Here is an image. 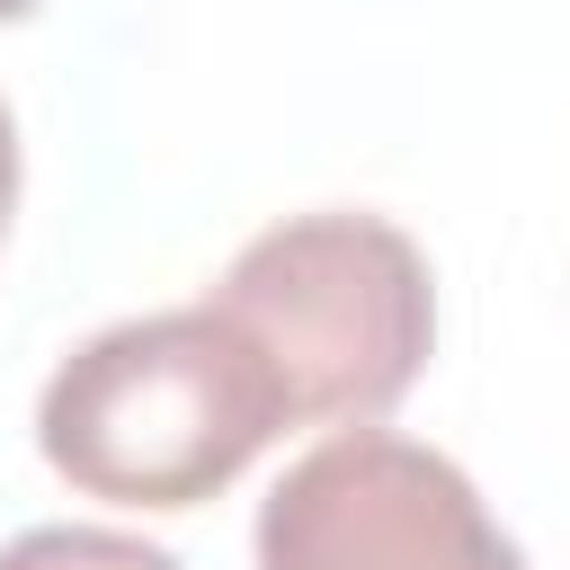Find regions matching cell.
I'll return each instance as SVG.
<instances>
[{"label":"cell","instance_id":"cell-5","mask_svg":"<svg viewBox=\"0 0 570 570\" xmlns=\"http://www.w3.org/2000/svg\"><path fill=\"white\" fill-rule=\"evenodd\" d=\"M9 205H18V125L0 107V232H9Z\"/></svg>","mask_w":570,"mask_h":570},{"label":"cell","instance_id":"cell-6","mask_svg":"<svg viewBox=\"0 0 570 570\" xmlns=\"http://www.w3.org/2000/svg\"><path fill=\"white\" fill-rule=\"evenodd\" d=\"M45 0H0V27H18V18H36Z\"/></svg>","mask_w":570,"mask_h":570},{"label":"cell","instance_id":"cell-1","mask_svg":"<svg viewBox=\"0 0 570 570\" xmlns=\"http://www.w3.org/2000/svg\"><path fill=\"white\" fill-rule=\"evenodd\" d=\"M285 428L294 419L267 356L214 303L142 312L80 338L36 401L45 463L80 499L151 508V517H178L232 490Z\"/></svg>","mask_w":570,"mask_h":570},{"label":"cell","instance_id":"cell-4","mask_svg":"<svg viewBox=\"0 0 570 570\" xmlns=\"http://www.w3.org/2000/svg\"><path fill=\"white\" fill-rule=\"evenodd\" d=\"M0 570H187V561L116 525H27L0 543Z\"/></svg>","mask_w":570,"mask_h":570},{"label":"cell","instance_id":"cell-3","mask_svg":"<svg viewBox=\"0 0 570 570\" xmlns=\"http://www.w3.org/2000/svg\"><path fill=\"white\" fill-rule=\"evenodd\" d=\"M258 570H525V552L454 454L330 428L258 499Z\"/></svg>","mask_w":570,"mask_h":570},{"label":"cell","instance_id":"cell-2","mask_svg":"<svg viewBox=\"0 0 570 570\" xmlns=\"http://www.w3.org/2000/svg\"><path fill=\"white\" fill-rule=\"evenodd\" d=\"M205 303L267 356L294 428H383L436 347L428 249L356 205L267 223Z\"/></svg>","mask_w":570,"mask_h":570}]
</instances>
